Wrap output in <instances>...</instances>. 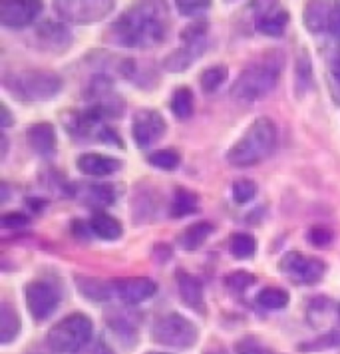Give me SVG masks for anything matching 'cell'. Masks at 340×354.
<instances>
[{
  "label": "cell",
  "mask_w": 340,
  "mask_h": 354,
  "mask_svg": "<svg viewBox=\"0 0 340 354\" xmlns=\"http://www.w3.org/2000/svg\"><path fill=\"white\" fill-rule=\"evenodd\" d=\"M76 165L82 174L92 177H106L115 174L122 167V161L112 156H102V153H84L76 160Z\"/></svg>",
  "instance_id": "15"
},
{
  "label": "cell",
  "mask_w": 340,
  "mask_h": 354,
  "mask_svg": "<svg viewBox=\"0 0 340 354\" xmlns=\"http://www.w3.org/2000/svg\"><path fill=\"white\" fill-rule=\"evenodd\" d=\"M147 161L153 165V167H158V169H163V171H173V169H178L179 161V153L176 149H160V151H153Z\"/></svg>",
  "instance_id": "28"
},
{
  "label": "cell",
  "mask_w": 340,
  "mask_h": 354,
  "mask_svg": "<svg viewBox=\"0 0 340 354\" xmlns=\"http://www.w3.org/2000/svg\"><path fill=\"white\" fill-rule=\"evenodd\" d=\"M257 303L267 310H281L289 305V295L278 287H267L257 295Z\"/></svg>",
  "instance_id": "23"
},
{
  "label": "cell",
  "mask_w": 340,
  "mask_h": 354,
  "mask_svg": "<svg viewBox=\"0 0 340 354\" xmlns=\"http://www.w3.org/2000/svg\"><path fill=\"white\" fill-rule=\"evenodd\" d=\"M211 233H213V225L211 223H207V221H197V223H193V225L185 229V233L181 235L179 243H181L183 249L193 251V249L203 245V241L209 237Z\"/></svg>",
  "instance_id": "21"
},
{
  "label": "cell",
  "mask_w": 340,
  "mask_h": 354,
  "mask_svg": "<svg viewBox=\"0 0 340 354\" xmlns=\"http://www.w3.org/2000/svg\"><path fill=\"white\" fill-rule=\"evenodd\" d=\"M88 195L97 205H112L113 201H115V192L110 185H92L88 189Z\"/></svg>",
  "instance_id": "33"
},
{
  "label": "cell",
  "mask_w": 340,
  "mask_h": 354,
  "mask_svg": "<svg viewBox=\"0 0 340 354\" xmlns=\"http://www.w3.org/2000/svg\"><path fill=\"white\" fill-rule=\"evenodd\" d=\"M78 289L92 301H104L113 292V285L102 283L97 279H78Z\"/></svg>",
  "instance_id": "25"
},
{
  "label": "cell",
  "mask_w": 340,
  "mask_h": 354,
  "mask_svg": "<svg viewBox=\"0 0 340 354\" xmlns=\"http://www.w3.org/2000/svg\"><path fill=\"white\" fill-rule=\"evenodd\" d=\"M90 338H92V321L82 313H74L50 328L46 342L54 353L72 354L84 351Z\"/></svg>",
  "instance_id": "5"
},
{
  "label": "cell",
  "mask_w": 340,
  "mask_h": 354,
  "mask_svg": "<svg viewBox=\"0 0 340 354\" xmlns=\"http://www.w3.org/2000/svg\"><path fill=\"white\" fill-rule=\"evenodd\" d=\"M0 112H2V118H0L2 128H8V126L12 124V115H10V110L6 108V104H2V106H0Z\"/></svg>",
  "instance_id": "41"
},
{
  "label": "cell",
  "mask_w": 340,
  "mask_h": 354,
  "mask_svg": "<svg viewBox=\"0 0 340 354\" xmlns=\"http://www.w3.org/2000/svg\"><path fill=\"white\" fill-rule=\"evenodd\" d=\"M4 86L22 102H46L62 90V78L54 72L30 70L8 74L4 78Z\"/></svg>",
  "instance_id": "4"
},
{
  "label": "cell",
  "mask_w": 340,
  "mask_h": 354,
  "mask_svg": "<svg viewBox=\"0 0 340 354\" xmlns=\"http://www.w3.org/2000/svg\"><path fill=\"white\" fill-rule=\"evenodd\" d=\"M151 337L162 346H169L176 351H187V348L195 346L199 333H197V326L189 319L181 317L178 313H167L155 321L153 328H151Z\"/></svg>",
  "instance_id": "6"
},
{
  "label": "cell",
  "mask_w": 340,
  "mask_h": 354,
  "mask_svg": "<svg viewBox=\"0 0 340 354\" xmlns=\"http://www.w3.org/2000/svg\"><path fill=\"white\" fill-rule=\"evenodd\" d=\"M332 231H328V229H323V227H317V229H312L310 233H308V241L312 243V245H317V247H328L330 241H332Z\"/></svg>",
  "instance_id": "37"
},
{
  "label": "cell",
  "mask_w": 340,
  "mask_h": 354,
  "mask_svg": "<svg viewBox=\"0 0 340 354\" xmlns=\"http://www.w3.org/2000/svg\"><path fill=\"white\" fill-rule=\"evenodd\" d=\"M171 112L178 115L179 120H187L193 113V92L187 86H179L171 94Z\"/></svg>",
  "instance_id": "22"
},
{
  "label": "cell",
  "mask_w": 340,
  "mask_h": 354,
  "mask_svg": "<svg viewBox=\"0 0 340 354\" xmlns=\"http://www.w3.org/2000/svg\"><path fill=\"white\" fill-rule=\"evenodd\" d=\"M90 231H92L96 237L104 239V241H115V239H120L122 233H124L122 223H120L115 217L108 215V213H96V215L90 219Z\"/></svg>",
  "instance_id": "18"
},
{
  "label": "cell",
  "mask_w": 340,
  "mask_h": 354,
  "mask_svg": "<svg viewBox=\"0 0 340 354\" xmlns=\"http://www.w3.org/2000/svg\"><path fill=\"white\" fill-rule=\"evenodd\" d=\"M340 346V330H332V333H328V335H323V337H319L317 340H312V342H307V344H301L299 346V351H328V348H339Z\"/></svg>",
  "instance_id": "31"
},
{
  "label": "cell",
  "mask_w": 340,
  "mask_h": 354,
  "mask_svg": "<svg viewBox=\"0 0 340 354\" xmlns=\"http://www.w3.org/2000/svg\"><path fill=\"white\" fill-rule=\"evenodd\" d=\"M229 249H231V255L237 259H249L257 253V239L253 235H247V233H237L231 237L229 243Z\"/></svg>",
  "instance_id": "24"
},
{
  "label": "cell",
  "mask_w": 340,
  "mask_h": 354,
  "mask_svg": "<svg viewBox=\"0 0 340 354\" xmlns=\"http://www.w3.org/2000/svg\"><path fill=\"white\" fill-rule=\"evenodd\" d=\"M42 12V2H0V22L8 28H24Z\"/></svg>",
  "instance_id": "11"
},
{
  "label": "cell",
  "mask_w": 340,
  "mask_h": 354,
  "mask_svg": "<svg viewBox=\"0 0 340 354\" xmlns=\"http://www.w3.org/2000/svg\"><path fill=\"white\" fill-rule=\"evenodd\" d=\"M237 354H271V351L263 346L257 338L247 337L237 342Z\"/></svg>",
  "instance_id": "36"
},
{
  "label": "cell",
  "mask_w": 340,
  "mask_h": 354,
  "mask_svg": "<svg viewBox=\"0 0 340 354\" xmlns=\"http://www.w3.org/2000/svg\"><path fill=\"white\" fill-rule=\"evenodd\" d=\"M259 192V187H257V183L253 181V179H239V181H235L233 183V199H235V203H249L255 195Z\"/></svg>",
  "instance_id": "30"
},
{
  "label": "cell",
  "mask_w": 340,
  "mask_h": 354,
  "mask_svg": "<svg viewBox=\"0 0 340 354\" xmlns=\"http://www.w3.org/2000/svg\"><path fill=\"white\" fill-rule=\"evenodd\" d=\"M326 30L340 38V4H332L330 12H328V20H326Z\"/></svg>",
  "instance_id": "38"
},
{
  "label": "cell",
  "mask_w": 340,
  "mask_h": 354,
  "mask_svg": "<svg viewBox=\"0 0 340 354\" xmlns=\"http://www.w3.org/2000/svg\"><path fill=\"white\" fill-rule=\"evenodd\" d=\"M328 78H330L332 97L340 104V48L332 54V58L328 62Z\"/></svg>",
  "instance_id": "32"
},
{
  "label": "cell",
  "mask_w": 340,
  "mask_h": 354,
  "mask_svg": "<svg viewBox=\"0 0 340 354\" xmlns=\"http://www.w3.org/2000/svg\"><path fill=\"white\" fill-rule=\"evenodd\" d=\"M195 52L193 48L189 46V48H181L178 52H173V54H169L167 56V60H165V68L169 70V72H183L187 66L193 62V56Z\"/></svg>",
  "instance_id": "29"
},
{
  "label": "cell",
  "mask_w": 340,
  "mask_h": 354,
  "mask_svg": "<svg viewBox=\"0 0 340 354\" xmlns=\"http://www.w3.org/2000/svg\"><path fill=\"white\" fill-rule=\"evenodd\" d=\"M165 129H167L165 120L162 118V113L155 110H140L131 122V136L140 149H146L158 140H162Z\"/></svg>",
  "instance_id": "10"
},
{
  "label": "cell",
  "mask_w": 340,
  "mask_h": 354,
  "mask_svg": "<svg viewBox=\"0 0 340 354\" xmlns=\"http://www.w3.org/2000/svg\"><path fill=\"white\" fill-rule=\"evenodd\" d=\"M281 271L292 277L296 283H303V285H314L319 283L324 277V263L321 259L308 257L303 253H287L285 257L281 259Z\"/></svg>",
  "instance_id": "8"
},
{
  "label": "cell",
  "mask_w": 340,
  "mask_h": 354,
  "mask_svg": "<svg viewBox=\"0 0 340 354\" xmlns=\"http://www.w3.org/2000/svg\"><path fill=\"white\" fill-rule=\"evenodd\" d=\"M332 4H308L307 8V26L312 32H321L326 28V20Z\"/></svg>",
  "instance_id": "27"
},
{
  "label": "cell",
  "mask_w": 340,
  "mask_h": 354,
  "mask_svg": "<svg viewBox=\"0 0 340 354\" xmlns=\"http://www.w3.org/2000/svg\"><path fill=\"white\" fill-rule=\"evenodd\" d=\"M8 199V189H6V183H2V201Z\"/></svg>",
  "instance_id": "42"
},
{
  "label": "cell",
  "mask_w": 340,
  "mask_h": 354,
  "mask_svg": "<svg viewBox=\"0 0 340 354\" xmlns=\"http://www.w3.org/2000/svg\"><path fill=\"white\" fill-rule=\"evenodd\" d=\"M26 223H28V219L22 213H6V215H2V227L4 229H18V227H24Z\"/></svg>",
  "instance_id": "39"
},
{
  "label": "cell",
  "mask_w": 340,
  "mask_h": 354,
  "mask_svg": "<svg viewBox=\"0 0 340 354\" xmlns=\"http://www.w3.org/2000/svg\"><path fill=\"white\" fill-rule=\"evenodd\" d=\"M178 287L183 303L195 308V310H199V313H203V285H201V281L193 274L181 273Z\"/></svg>",
  "instance_id": "17"
},
{
  "label": "cell",
  "mask_w": 340,
  "mask_h": 354,
  "mask_svg": "<svg viewBox=\"0 0 340 354\" xmlns=\"http://www.w3.org/2000/svg\"><path fill=\"white\" fill-rule=\"evenodd\" d=\"M40 46L48 52H66L72 44V34L64 24L58 22H42L36 30Z\"/></svg>",
  "instance_id": "13"
},
{
  "label": "cell",
  "mask_w": 340,
  "mask_h": 354,
  "mask_svg": "<svg viewBox=\"0 0 340 354\" xmlns=\"http://www.w3.org/2000/svg\"><path fill=\"white\" fill-rule=\"evenodd\" d=\"M287 24H289V12L281 4H267V8H263L255 20L257 30L265 36H281L285 32Z\"/></svg>",
  "instance_id": "14"
},
{
  "label": "cell",
  "mask_w": 340,
  "mask_h": 354,
  "mask_svg": "<svg viewBox=\"0 0 340 354\" xmlns=\"http://www.w3.org/2000/svg\"><path fill=\"white\" fill-rule=\"evenodd\" d=\"M26 140L38 156H52L56 151V129L52 124H34L26 129Z\"/></svg>",
  "instance_id": "16"
},
{
  "label": "cell",
  "mask_w": 340,
  "mask_h": 354,
  "mask_svg": "<svg viewBox=\"0 0 340 354\" xmlns=\"http://www.w3.org/2000/svg\"><path fill=\"white\" fill-rule=\"evenodd\" d=\"M113 295L120 297L128 305H138L151 299L155 295V283L147 277H131V279H117L113 281Z\"/></svg>",
  "instance_id": "12"
},
{
  "label": "cell",
  "mask_w": 340,
  "mask_h": 354,
  "mask_svg": "<svg viewBox=\"0 0 340 354\" xmlns=\"http://www.w3.org/2000/svg\"><path fill=\"white\" fill-rule=\"evenodd\" d=\"M82 354H113V351L102 340V338H97L94 340L92 344H88L86 348H84V353Z\"/></svg>",
  "instance_id": "40"
},
{
  "label": "cell",
  "mask_w": 340,
  "mask_h": 354,
  "mask_svg": "<svg viewBox=\"0 0 340 354\" xmlns=\"http://www.w3.org/2000/svg\"><path fill=\"white\" fill-rule=\"evenodd\" d=\"M283 70V58L278 52H269L263 58L251 62L241 72L231 88V96L241 104H253L275 90Z\"/></svg>",
  "instance_id": "2"
},
{
  "label": "cell",
  "mask_w": 340,
  "mask_h": 354,
  "mask_svg": "<svg viewBox=\"0 0 340 354\" xmlns=\"http://www.w3.org/2000/svg\"><path fill=\"white\" fill-rule=\"evenodd\" d=\"M20 333V319H18L17 310L10 303H2L0 305V342L8 344L18 337Z\"/></svg>",
  "instance_id": "19"
},
{
  "label": "cell",
  "mask_w": 340,
  "mask_h": 354,
  "mask_svg": "<svg viewBox=\"0 0 340 354\" xmlns=\"http://www.w3.org/2000/svg\"><path fill=\"white\" fill-rule=\"evenodd\" d=\"M167 28L169 15L163 2H140L113 22L108 38L124 48H151L162 44Z\"/></svg>",
  "instance_id": "1"
},
{
  "label": "cell",
  "mask_w": 340,
  "mask_h": 354,
  "mask_svg": "<svg viewBox=\"0 0 340 354\" xmlns=\"http://www.w3.org/2000/svg\"><path fill=\"white\" fill-rule=\"evenodd\" d=\"M147 354H163V353H147Z\"/></svg>",
  "instance_id": "43"
},
{
  "label": "cell",
  "mask_w": 340,
  "mask_h": 354,
  "mask_svg": "<svg viewBox=\"0 0 340 354\" xmlns=\"http://www.w3.org/2000/svg\"><path fill=\"white\" fill-rule=\"evenodd\" d=\"M54 8L66 22L94 24L112 12L113 2L110 0H64V2H54Z\"/></svg>",
  "instance_id": "7"
},
{
  "label": "cell",
  "mask_w": 340,
  "mask_h": 354,
  "mask_svg": "<svg viewBox=\"0 0 340 354\" xmlns=\"http://www.w3.org/2000/svg\"><path fill=\"white\" fill-rule=\"evenodd\" d=\"M176 6L183 17H201L211 8L209 2H176Z\"/></svg>",
  "instance_id": "34"
},
{
  "label": "cell",
  "mask_w": 340,
  "mask_h": 354,
  "mask_svg": "<svg viewBox=\"0 0 340 354\" xmlns=\"http://www.w3.org/2000/svg\"><path fill=\"white\" fill-rule=\"evenodd\" d=\"M276 126L271 118L255 120L229 149L227 161L235 167H251L265 161L276 147Z\"/></svg>",
  "instance_id": "3"
},
{
  "label": "cell",
  "mask_w": 340,
  "mask_h": 354,
  "mask_svg": "<svg viewBox=\"0 0 340 354\" xmlns=\"http://www.w3.org/2000/svg\"><path fill=\"white\" fill-rule=\"evenodd\" d=\"M257 281V277L251 273H245V271H239V273H231L227 277V285L233 290H245L247 287H251L253 283Z\"/></svg>",
  "instance_id": "35"
},
{
  "label": "cell",
  "mask_w": 340,
  "mask_h": 354,
  "mask_svg": "<svg viewBox=\"0 0 340 354\" xmlns=\"http://www.w3.org/2000/svg\"><path fill=\"white\" fill-rule=\"evenodd\" d=\"M199 207V199H197V195L193 192H189V189H183V187H179L178 192L173 194V199H171V217H187V215H191L195 213Z\"/></svg>",
  "instance_id": "20"
},
{
  "label": "cell",
  "mask_w": 340,
  "mask_h": 354,
  "mask_svg": "<svg viewBox=\"0 0 340 354\" xmlns=\"http://www.w3.org/2000/svg\"><path fill=\"white\" fill-rule=\"evenodd\" d=\"M227 76H229L227 66H211V68H207V70L201 74V78H199L203 92H207V94L217 92V90L225 84Z\"/></svg>",
  "instance_id": "26"
},
{
  "label": "cell",
  "mask_w": 340,
  "mask_h": 354,
  "mask_svg": "<svg viewBox=\"0 0 340 354\" xmlns=\"http://www.w3.org/2000/svg\"><path fill=\"white\" fill-rule=\"evenodd\" d=\"M26 306L36 321H46L50 315L58 308L60 295L46 281H32L26 285Z\"/></svg>",
  "instance_id": "9"
}]
</instances>
